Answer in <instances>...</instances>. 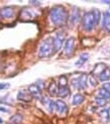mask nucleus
<instances>
[{
    "label": "nucleus",
    "mask_w": 110,
    "mask_h": 124,
    "mask_svg": "<svg viewBox=\"0 0 110 124\" xmlns=\"http://www.w3.org/2000/svg\"><path fill=\"white\" fill-rule=\"evenodd\" d=\"M49 16L52 23L54 25L60 27V25H63L67 22V19H68V12H67L65 7L62 6V5H55V6L51 8Z\"/></svg>",
    "instance_id": "obj_1"
},
{
    "label": "nucleus",
    "mask_w": 110,
    "mask_h": 124,
    "mask_svg": "<svg viewBox=\"0 0 110 124\" xmlns=\"http://www.w3.org/2000/svg\"><path fill=\"white\" fill-rule=\"evenodd\" d=\"M54 53L53 49V38H47L43 43L41 44L39 48L38 55L40 58H46L49 57L51 54Z\"/></svg>",
    "instance_id": "obj_2"
},
{
    "label": "nucleus",
    "mask_w": 110,
    "mask_h": 124,
    "mask_svg": "<svg viewBox=\"0 0 110 124\" xmlns=\"http://www.w3.org/2000/svg\"><path fill=\"white\" fill-rule=\"evenodd\" d=\"M82 23H83V28L86 32H92L94 30V27L96 25L93 11H88L84 14L83 19H82Z\"/></svg>",
    "instance_id": "obj_3"
},
{
    "label": "nucleus",
    "mask_w": 110,
    "mask_h": 124,
    "mask_svg": "<svg viewBox=\"0 0 110 124\" xmlns=\"http://www.w3.org/2000/svg\"><path fill=\"white\" fill-rule=\"evenodd\" d=\"M88 78H89V75H87L86 73H82L81 76L71 79V85L76 90H80V91L85 90L88 85Z\"/></svg>",
    "instance_id": "obj_4"
},
{
    "label": "nucleus",
    "mask_w": 110,
    "mask_h": 124,
    "mask_svg": "<svg viewBox=\"0 0 110 124\" xmlns=\"http://www.w3.org/2000/svg\"><path fill=\"white\" fill-rule=\"evenodd\" d=\"M64 39H65V34L64 32H58L56 36L53 38V49L54 53L58 52V51L62 48V45L64 44Z\"/></svg>",
    "instance_id": "obj_5"
},
{
    "label": "nucleus",
    "mask_w": 110,
    "mask_h": 124,
    "mask_svg": "<svg viewBox=\"0 0 110 124\" xmlns=\"http://www.w3.org/2000/svg\"><path fill=\"white\" fill-rule=\"evenodd\" d=\"M76 50V38L70 37L64 43V54L66 56H71Z\"/></svg>",
    "instance_id": "obj_6"
},
{
    "label": "nucleus",
    "mask_w": 110,
    "mask_h": 124,
    "mask_svg": "<svg viewBox=\"0 0 110 124\" xmlns=\"http://www.w3.org/2000/svg\"><path fill=\"white\" fill-rule=\"evenodd\" d=\"M37 12L35 10L31 9V8H24L22 11H20V18L23 20H30V19H33L37 16Z\"/></svg>",
    "instance_id": "obj_7"
},
{
    "label": "nucleus",
    "mask_w": 110,
    "mask_h": 124,
    "mask_svg": "<svg viewBox=\"0 0 110 124\" xmlns=\"http://www.w3.org/2000/svg\"><path fill=\"white\" fill-rule=\"evenodd\" d=\"M15 14V11L13 7L11 6H5L3 8L0 9V15L3 18H12Z\"/></svg>",
    "instance_id": "obj_8"
},
{
    "label": "nucleus",
    "mask_w": 110,
    "mask_h": 124,
    "mask_svg": "<svg viewBox=\"0 0 110 124\" xmlns=\"http://www.w3.org/2000/svg\"><path fill=\"white\" fill-rule=\"evenodd\" d=\"M55 106H56V111L59 113L60 115H65L68 112V108L67 105L65 104V102L61 101V100H57L55 101Z\"/></svg>",
    "instance_id": "obj_9"
},
{
    "label": "nucleus",
    "mask_w": 110,
    "mask_h": 124,
    "mask_svg": "<svg viewBox=\"0 0 110 124\" xmlns=\"http://www.w3.org/2000/svg\"><path fill=\"white\" fill-rule=\"evenodd\" d=\"M29 93H30V95L32 96V98H35V99H39L41 100L42 99V94H41V90L39 89L38 86L35 85H31L29 86Z\"/></svg>",
    "instance_id": "obj_10"
},
{
    "label": "nucleus",
    "mask_w": 110,
    "mask_h": 124,
    "mask_svg": "<svg viewBox=\"0 0 110 124\" xmlns=\"http://www.w3.org/2000/svg\"><path fill=\"white\" fill-rule=\"evenodd\" d=\"M32 96L30 95L29 92H25V91H19L18 94H17V100L18 101H22V102H25V103H30L32 101Z\"/></svg>",
    "instance_id": "obj_11"
},
{
    "label": "nucleus",
    "mask_w": 110,
    "mask_h": 124,
    "mask_svg": "<svg viewBox=\"0 0 110 124\" xmlns=\"http://www.w3.org/2000/svg\"><path fill=\"white\" fill-rule=\"evenodd\" d=\"M102 23H103V27L110 32V10H107V11L103 13Z\"/></svg>",
    "instance_id": "obj_12"
},
{
    "label": "nucleus",
    "mask_w": 110,
    "mask_h": 124,
    "mask_svg": "<svg viewBox=\"0 0 110 124\" xmlns=\"http://www.w3.org/2000/svg\"><path fill=\"white\" fill-rule=\"evenodd\" d=\"M81 19V15H80V9L75 7L73 11L71 12V15H70V23L72 24H76Z\"/></svg>",
    "instance_id": "obj_13"
},
{
    "label": "nucleus",
    "mask_w": 110,
    "mask_h": 124,
    "mask_svg": "<svg viewBox=\"0 0 110 124\" xmlns=\"http://www.w3.org/2000/svg\"><path fill=\"white\" fill-rule=\"evenodd\" d=\"M48 93L50 96H56L58 94V85H57L55 80H52L48 86Z\"/></svg>",
    "instance_id": "obj_14"
},
{
    "label": "nucleus",
    "mask_w": 110,
    "mask_h": 124,
    "mask_svg": "<svg viewBox=\"0 0 110 124\" xmlns=\"http://www.w3.org/2000/svg\"><path fill=\"white\" fill-rule=\"evenodd\" d=\"M106 68H107L106 64H104V63H98V64H96L95 68H94V70H93V74L99 76Z\"/></svg>",
    "instance_id": "obj_15"
},
{
    "label": "nucleus",
    "mask_w": 110,
    "mask_h": 124,
    "mask_svg": "<svg viewBox=\"0 0 110 124\" xmlns=\"http://www.w3.org/2000/svg\"><path fill=\"white\" fill-rule=\"evenodd\" d=\"M84 101H85V97H84L82 94H80V93H78V94H76L72 98V104L75 106H78V105L83 104Z\"/></svg>",
    "instance_id": "obj_16"
},
{
    "label": "nucleus",
    "mask_w": 110,
    "mask_h": 124,
    "mask_svg": "<svg viewBox=\"0 0 110 124\" xmlns=\"http://www.w3.org/2000/svg\"><path fill=\"white\" fill-rule=\"evenodd\" d=\"M23 121H24V116L22 114H19V113L14 114L12 117H10V119H9V122L12 124H20Z\"/></svg>",
    "instance_id": "obj_17"
},
{
    "label": "nucleus",
    "mask_w": 110,
    "mask_h": 124,
    "mask_svg": "<svg viewBox=\"0 0 110 124\" xmlns=\"http://www.w3.org/2000/svg\"><path fill=\"white\" fill-rule=\"evenodd\" d=\"M69 87L68 86H60L58 89V94H57V96L60 97V98H65L69 95Z\"/></svg>",
    "instance_id": "obj_18"
},
{
    "label": "nucleus",
    "mask_w": 110,
    "mask_h": 124,
    "mask_svg": "<svg viewBox=\"0 0 110 124\" xmlns=\"http://www.w3.org/2000/svg\"><path fill=\"white\" fill-rule=\"evenodd\" d=\"M89 59V54L88 53H84L80 56V58H78V60L76 62V66H82L86 63V62L88 61Z\"/></svg>",
    "instance_id": "obj_19"
},
{
    "label": "nucleus",
    "mask_w": 110,
    "mask_h": 124,
    "mask_svg": "<svg viewBox=\"0 0 110 124\" xmlns=\"http://www.w3.org/2000/svg\"><path fill=\"white\" fill-rule=\"evenodd\" d=\"M99 79L101 81H107L110 79V69L109 68H106L104 70L102 73L99 75Z\"/></svg>",
    "instance_id": "obj_20"
},
{
    "label": "nucleus",
    "mask_w": 110,
    "mask_h": 124,
    "mask_svg": "<svg viewBox=\"0 0 110 124\" xmlns=\"http://www.w3.org/2000/svg\"><path fill=\"white\" fill-rule=\"evenodd\" d=\"M98 97L99 98H102V99H110V93L108 91H106L105 89H103V87H101L100 90L98 91Z\"/></svg>",
    "instance_id": "obj_21"
},
{
    "label": "nucleus",
    "mask_w": 110,
    "mask_h": 124,
    "mask_svg": "<svg viewBox=\"0 0 110 124\" xmlns=\"http://www.w3.org/2000/svg\"><path fill=\"white\" fill-rule=\"evenodd\" d=\"M100 117L104 123L106 122H109V113H108V110L107 109H104L102 111H100Z\"/></svg>",
    "instance_id": "obj_22"
},
{
    "label": "nucleus",
    "mask_w": 110,
    "mask_h": 124,
    "mask_svg": "<svg viewBox=\"0 0 110 124\" xmlns=\"http://www.w3.org/2000/svg\"><path fill=\"white\" fill-rule=\"evenodd\" d=\"M93 15H94V19H95V24H98L101 20V12L99 9L93 10Z\"/></svg>",
    "instance_id": "obj_23"
},
{
    "label": "nucleus",
    "mask_w": 110,
    "mask_h": 124,
    "mask_svg": "<svg viewBox=\"0 0 110 124\" xmlns=\"http://www.w3.org/2000/svg\"><path fill=\"white\" fill-rule=\"evenodd\" d=\"M94 101H95V104L97 106H100V107H103V106H105L107 104V101L105 99H102V98H99V97L95 98Z\"/></svg>",
    "instance_id": "obj_24"
},
{
    "label": "nucleus",
    "mask_w": 110,
    "mask_h": 124,
    "mask_svg": "<svg viewBox=\"0 0 110 124\" xmlns=\"http://www.w3.org/2000/svg\"><path fill=\"white\" fill-rule=\"evenodd\" d=\"M88 81L92 86H97L98 85V80L96 79V77L94 75H89V78H88Z\"/></svg>",
    "instance_id": "obj_25"
},
{
    "label": "nucleus",
    "mask_w": 110,
    "mask_h": 124,
    "mask_svg": "<svg viewBox=\"0 0 110 124\" xmlns=\"http://www.w3.org/2000/svg\"><path fill=\"white\" fill-rule=\"evenodd\" d=\"M59 85L60 86H67V77L65 75L59 77Z\"/></svg>",
    "instance_id": "obj_26"
},
{
    "label": "nucleus",
    "mask_w": 110,
    "mask_h": 124,
    "mask_svg": "<svg viewBox=\"0 0 110 124\" xmlns=\"http://www.w3.org/2000/svg\"><path fill=\"white\" fill-rule=\"evenodd\" d=\"M9 86H10V85L8 84V82H0V91L6 90V89H8Z\"/></svg>",
    "instance_id": "obj_27"
},
{
    "label": "nucleus",
    "mask_w": 110,
    "mask_h": 124,
    "mask_svg": "<svg viewBox=\"0 0 110 124\" xmlns=\"http://www.w3.org/2000/svg\"><path fill=\"white\" fill-rule=\"evenodd\" d=\"M36 85L38 86V87H39V89H40L41 91H42V90H43L44 87H45V85H44V81H43V80H41V79H39L38 81H37Z\"/></svg>",
    "instance_id": "obj_28"
},
{
    "label": "nucleus",
    "mask_w": 110,
    "mask_h": 124,
    "mask_svg": "<svg viewBox=\"0 0 110 124\" xmlns=\"http://www.w3.org/2000/svg\"><path fill=\"white\" fill-rule=\"evenodd\" d=\"M0 112H3V113H9L10 110L6 107H3V106H0Z\"/></svg>",
    "instance_id": "obj_29"
},
{
    "label": "nucleus",
    "mask_w": 110,
    "mask_h": 124,
    "mask_svg": "<svg viewBox=\"0 0 110 124\" xmlns=\"http://www.w3.org/2000/svg\"><path fill=\"white\" fill-rule=\"evenodd\" d=\"M103 89H105L106 91H108L109 93H110V82H105V84L103 85Z\"/></svg>",
    "instance_id": "obj_30"
},
{
    "label": "nucleus",
    "mask_w": 110,
    "mask_h": 124,
    "mask_svg": "<svg viewBox=\"0 0 110 124\" xmlns=\"http://www.w3.org/2000/svg\"><path fill=\"white\" fill-rule=\"evenodd\" d=\"M31 3L36 4V5H39V4H40V2H39V1H31Z\"/></svg>",
    "instance_id": "obj_31"
},
{
    "label": "nucleus",
    "mask_w": 110,
    "mask_h": 124,
    "mask_svg": "<svg viewBox=\"0 0 110 124\" xmlns=\"http://www.w3.org/2000/svg\"><path fill=\"white\" fill-rule=\"evenodd\" d=\"M103 3H105V4H110V1H102Z\"/></svg>",
    "instance_id": "obj_32"
},
{
    "label": "nucleus",
    "mask_w": 110,
    "mask_h": 124,
    "mask_svg": "<svg viewBox=\"0 0 110 124\" xmlns=\"http://www.w3.org/2000/svg\"><path fill=\"white\" fill-rule=\"evenodd\" d=\"M108 110V113H109V121H110V108H109V109H107Z\"/></svg>",
    "instance_id": "obj_33"
},
{
    "label": "nucleus",
    "mask_w": 110,
    "mask_h": 124,
    "mask_svg": "<svg viewBox=\"0 0 110 124\" xmlns=\"http://www.w3.org/2000/svg\"><path fill=\"white\" fill-rule=\"evenodd\" d=\"M3 123V119H2V118H0V124H2Z\"/></svg>",
    "instance_id": "obj_34"
},
{
    "label": "nucleus",
    "mask_w": 110,
    "mask_h": 124,
    "mask_svg": "<svg viewBox=\"0 0 110 124\" xmlns=\"http://www.w3.org/2000/svg\"><path fill=\"white\" fill-rule=\"evenodd\" d=\"M109 69H110V68H109Z\"/></svg>",
    "instance_id": "obj_35"
}]
</instances>
